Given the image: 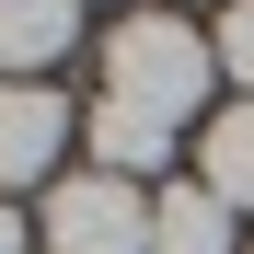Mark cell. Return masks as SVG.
<instances>
[{"instance_id":"5","label":"cell","mask_w":254,"mask_h":254,"mask_svg":"<svg viewBox=\"0 0 254 254\" xmlns=\"http://www.w3.org/2000/svg\"><path fill=\"white\" fill-rule=\"evenodd\" d=\"M162 162H174V127H162V116H139V104H93V174L139 185V174H162Z\"/></svg>"},{"instance_id":"8","label":"cell","mask_w":254,"mask_h":254,"mask_svg":"<svg viewBox=\"0 0 254 254\" xmlns=\"http://www.w3.org/2000/svg\"><path fill=\"white\" fill-rule=\"evenodd\" d=\"M208 47H220V69H231V81H254V0H231V12H220V35H208Z\"/></svg>"},{"instance_id":"9","label":"cell","mask_w":254,"mask_h":254,"mask_svg":"<svg viewBox=\"0 0 254 254\" xmlns=\"http://www.w3.org/2000/svg\"><path fill=\"white\" fill-rule=\"evenodd\" d=\"M0 254H23V208L12 196H0Z\"/></svg>"},{"instance_id":"4","label":"cell","mask_w":254,"mask_h":254,"mask_svg":"<svg viewBox=\"0 0 254 254\" xmlns=\"http://www.w3.org/2000/svg\"><path fill=\"white\" fill-rule=\"evenodd\" d=\"M81 0H0V81H35L47 58H69Z\"/></svg>"},{"instance_id":"7","label":"cell","mask_w":254,"mask_h":254,"mask_svg":"<svg viewBox=\"0 0 254 254\" xmlns=\"http://www.w3.org/2000/svg\"><path fill=\"white\" fill-rule=\"evenodd\" d=\"M208 196H220V208H254V104H220V116H208Z\"/></svg>"},{"instance_id":"6","label":"cell","mask_w":254,"mask_h":254,"mask_svg":"<svg viewBox=\"0 0 254 254\" xmlns=\"http://www.w3.org/2000/svg\"><path fill=\"white\" fill-rule=\"evenodd\" d=\"M150 254H231V208L208 185H162L150 196Z\"/></svg>"},{"instance_id":"3","label":"cell","mask_w":254,"mask_h":254,"mask_svg":"<svg viewBox=\"0 0 254 254\" xmlns=\"http://www.w3.org/2000/svg\"><path fill=\"white\" fill-rule=\"evenodd\" d=\"M69 150V93L47 81H0V185H47Z\"/></svg>"},{"instance_id":"2","label":"cell","mask_w":254,"mask_h":254,"mask_svg":"<svg viewBox=\"0 0 254 254\" xmlns=\"http://www.w3.org/2000/svg\"><path fill=\"white\" fill-rule=\"evenodd\" d=\"M47 254H150V196L116 174H58L47 185Z\"/></svg>"},{"instance_id":"1","label":"cell","mask_w":254,"mask_h":254,"mask_svg":"<svg viewBox=\"0 0 254 254\" xmlns=\"http://www.w3.org/2000/svg\"><path fill=\"white\" fill-rule=\"evenodd\" d=\"M208 81H220V47H208L185 12H127L104 35V104H139L162 127H185Z\"/></svg>"}]
</instances>
